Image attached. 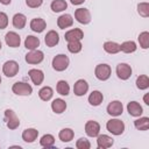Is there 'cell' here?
I'll list each match as a JSON object with an SVG mask.
<instances>
[{"mask_svg":"<svg viewBox=\"0 0 149 149\" xmlns=\"http://www.w3.org/2000/svg\"><path fill=\"white\" fill-rule=\"evenodd\" d=\"M106 128L109 133L114 135H121L125 130V123L119 119H111L106 123Z\"/></svg>","mask_w":149,"mask_h":149,"instance_id":"6da1fadb","label":"cell"},{"mask_svg":"<svg viewBox=\"0 0 149 149\" xmlns=\"http://www.w3.org/2000/svg\"><path fill=\"white\" fill-rule=\"evenodd\" d=\"M69 62L70 61H69V57L66 55L59 54V55L54 57V59H52V68L56 71H64L69 66Z\"/></svg>","mask_w":149,"mask_h":149,"instance_id":"7a4b0ae2","label":"cell"},{"mask_svg":"<svg viewBox=\"0 0 149 149\" xmlns=\"http://www.w3.org/2000/svg\"><path fill=\"white\" fill-rule=\"evenodd\" d=\"M12 91L17 95H30L33 92V87L23 81H16L12 86Z\"/></svg>","mask_w":149,"mask_h":149,"instance_id":"3957f363","label":"cell"},{"mask_svg":"<svg viewBox=\"0 0 149 149\" xmlns=\"http://www.w3.org/2000/svg\"><path fill=\"white\" fill-rule=\"evenodd\" d=\"M111 66L108 64H99L95 66L94 73L99 80H107L111 77Z\"/></svg>","mask_w":149,"mask_h":149,"instance_id":"277c9868","label":"cell"},{"mask_svg":"<svg viewBox=\"0 0 149 149\" xmlns=\"http://www.w3.org/2000/svg\"><path fill=\"white\" fill-rule=\"evenodd\" d=\"M5 118H6V123H7V127L9 129H16L20 125V120L17 118V115L15 114L14 111L12 109H6L5 111Z\"/></svg>","mask_w":149,"mask_h":149,"instance_id":"5b68a950","label":"cell"},{"mask_svg":"<svg viewBox=\"0 0 149 149\" xmlns=\"http://www.w3.org/2000/svg\"><path fill=\"white\" fill-rule=\"evenodd\" d=\"M2 72L6 77H14L19 72V64L15 61H7L2 65Z\"/></svg>","mask_w":149,"mask_h":149,"instance_id":"8992f818","label":"cell"},{"mask_svg":"<svg viewBox=\"0 0 149 149\" xmlns=\"http://www.w3.org/2000/svg\"><path fill=\"white\" fill-rule=\"evenodd\" d=\"M74 17L81 24H87V23L91 22V14H90L88 9H86V8H78V9H76Z\"/></svg>","mask_w":149,"mask_h":149,"instance_id":"52a82bcc","label":"cell"},{"mask_svg":"<svg viewBox=\"0 0 149 149\" xmlns=\"http://www.w3.org/2000/svg\"><path fill=\"white\" fill-rule=\"evenodd\" d=\"M116 74L120 79L126 80L132 76V68L126 63H119L116 65Z\"/></svg>","mask_w":149,"mask_h":149,"instance_id":"ba28073f","label":"cell"},{"mask_svg":"<svg viewBox=\"0 0 149 149\" xmlns=\"http://www.w3.org/2000/svg\"><path fill=\"white\" fill-rule=\"evenodd\" d=\"M44 55L41 50H31L26 55V62L28 64H38L43 61Z\"/></svg>","mask_w":149,"mask_h":149,"instance_id":"9c48e42d","label":"cell"},{"mask_svg":"<svg viewBox=\"0 0 149 149\" xmlns=\"http://www.w3.org/2000/svg\"><path fill=\"white\" fill-rule=\"evenodd\" d=\"M122 111H123V106H122V102L119 100H114V101L109 102L107 106V113L112 116L121 115Z\"/></svg>","mask_w":149,"mask_h":149,"instance_id":"30bf717a","label":"cell"},{"mask_svg":"<svg viewBox=\"0 0 149 149\" xmlns=\"http://www.w3.org/2000/svg\"><path fill=\"white\" fill-rule=\"evenodd\" d=\"M99 132H100V125L97 121L90 120V121L86 122V125H85V133L87 134V136H90V137L98 136Z\"/></svg>","mask_w":149,"mask_h":149,"instance_id":"8fae6325","label":"cell"},{"mask_svg":"<svg viewBox=\"0 0 149 149\" xmlns=\"http://www.w3.org/2000/svg\"><path fill=\"white\" fill-rule=\"evenodd\" d=\"M88 91V84L84 79H78L73 85V93L78 97L84 95Z\"/></svg>","mask_w":149,"mask_h":149,"instance_id":"7c38bea8","label":"cell"},{"mask_svg":"<svg viewBox=\"0 0 149 149\" xmlns=\"http://www.w3.org/2000/svg\"><path fill=\"white\" fill-rule=\"evenodd\" d=\"M5 41H6V44L10 48H17V47H20V43H21L20 36L14 31L7 33L5 36Z\"/></svg>","mask_w":149,"mask_h":149,"instance_id":"4fadbf2b","label":"cell"},{"mask_svg":"<svg viewBox=\"0 0 149 149\" xmlns=\"http://www.w3.org/2000/svg\"><path fill=\"white\" fill-rule=\"evenodd\" d=\"M64 37L68 42H70V41H80L84 37V33H83L81 29L74 28V29H71V30L66 31Z\"/></svg>","mask_w":149,"mask_h":149,"instance_id":"5bb4252c","label":"cell"},{"mask_svg":"<svg viewBox=\"0 0 149 149\" xmlns=\"http://www.w3.org/2000/svg\"><path fill=\"white\" fill-rule=\"evenodd\" d=\"M45 27H47V23L41 17H35L30 21V28L35 33H42L45 29Z\"/></svg>","mask_w":149,"mask_h":149,"instance_id":"9a60e30c","label":"cell"},{"mask_svg":"<svg viewBox=\"0 0 149 149\" xmlns=\"http://www.w3.org/2000/svg\"><path fill=\"white\" fill-rule=\"evenodd\" d=\"M44 42L47 44V47H55L58 42H59V36L55 30H50L47 33V35L44 36Z\"/></svg>","mask_w":149,"mask_h":149,"instance_id":"2e32d148","label":"cell"},{"mask_svg":"<svg viewBox=\"0 0 149 149\" xmlns=\"http://www.w3.org/2000/svg\"><path fill=\"white\" fill-rule=\"evenodd\" d=\"M31 81L35 84V85H41L43 79H44V73L41 71V70H37V69H31L29 70L28 72Z\"/></svg>","mask_w":149,"mask_h":149,"instance_id":"e0dca14e","label":"cell"},{"mask_svg":"<svg viewBox=\"0 0 149 149\" xmlns=\"http://www.w3.org/2000/svg\"><path fill=\"white\" fill-rule=\"evenodd\" d=\"M127 111L132 116H140L143 113L142 106L136 101H130L127 105Z\"/></svg>","mask_w":149,"mask_h":149,"instance_id":"ac0fdd59","label":"cell"},{"mask_svg":"<svg viewBox=\"0 0 149 149\" xmlns=\"http://www.w3.org/2000/svg\"><path fill=\"white\" fill-rule=\"evenodd\" d=\"M37 135H38V130L37 129H35V128H27L22 133V139H23L24 142L31 143V142H34L36 140Z\"/></svg>","mask_w":149,"mask_h":149,"instance_id":"d6986e66","label":"cell"},{"mask_svg":"<svg viewBox=\"0 0 149 149\" xmlns=\"http://www.w3.org/2000/svg\"><path fill=\"white\" fill-rule=\"evenodd\" d=\"M97 144H98V148H100V149L109 148L113 144V139L108 135H105V134L99 135L97 139Z\"/></svg>","mask_w":149,"mask_h":149,"instance_id":"ffe728a7","label":"cell"},{"mask_svg":"<svg viewBox=\"0 0 149 149\" xmlns=\"http://www.w3.org/2000/svg\"><path fill=\"white\" fill-rule=\"evenodd\" d=\"M57 24L61 29H65L68 27H71L73 24V19L70 14H63L58 17L57 20Z\"/></svg>","mask_w":149,"mask_h":149,"instance_id":"44dd1931","label":"cell"},{"mask_svg":"<svg viewBox=\"0 0 149 149\" xmlns=\"http://www.w3.org/2000/svg\"><path fill=\"white\" fill-rule=\"evenodd\" d=\"M102 93L100 91H93L90 95H88V102L92 105V106H99L101 102H102Z\"/></svg>","mask_w":149,"mask_h":149,"instance_id":"7402d4cb","label":"cell"},{"mask_svg":"<svg viewBox=\"0 0 149 149\" xmlns=\"http://www.w3.org/2000/svg\"><path fill=\"white\" fill-rule=\"evenodd\" d=\"M51 108L55 113L57 114H61L65 111L66 108V102L63 100V99H55L52 102H51Z\"/></svg>","mask_w":149,"mask_h":149,"instance_id":"603a6c76","label":"cell"},{"mask_svg":"<svg viewBox=\"0 0 149 149\" xmlns=\"http://www.w3.org/2000/svg\"><path fill=\"white\" fill-rule=\"evenodd\" d=\"M26 22H27V17L23 14H21V13H17V14H15L13 16V26L15 28H17V29L24 28Z\"/></svg>","mask_w":149,"mask_h":149,"instance_id":"cb8c5ba5","label":"cell"},{"mask_svg":"<svg viewBox=\"0 0 149 149\" xmlns=\"http://www.w3.org/2000/svg\"><path fill=\"white\" fill-rule=\"evenodd\" d=\"M38 45H40V40H38V37H35V36H33V35H29V36L26 37V40H24V47H26L27 49H29V50H35Z\"/></svg>","mask_w":149,"mask_h":149,"instance_id":"d4e9b609","label":"cell"},{"mask_svg":"<svg viewBox=\"0 0 149 149\" xmlns=\"http://www.w3.org/2000/svg\"><path fill=\"white\" fill-rule=\"evenodd\" d=\"M104 50L107 54H111V55L118 54L120 51V44H118L115 42H112V41H107V42L104 43Z\"/></svg>","mask_w":149,"mask_h":149,"instance_id":"484cf974","label":"cell"},{"mask_svg":"<svg viewBox=\"0 0 149 149\" xmlns=\"http://www.w3.org/2000/svg\"><path fill=\"white\" fill-rule=\"evenodd\" d=\"M73 135H74V133L71 128H63L58 134L59 140L62 142H70L73 139Z\"/></svg>","mask_w":149,"mask_h":149,"instance_id":"4316f807","label":"cell"},{"mask_svg":"<svg viewBox=\"0 0 149 149\" xmlns=\"http://www.w3.org/2000/svg\"><path fill=\"white\" fill-rule=\"evenodd\" d=\"M52 94H54V92H52V88H51L50 86H44V87H42V88L38 91V97H40L43 101L50 100V99L52 98Z\"/></svg>","mask_w":149,"mask_h":149,"instance_id":"83f0119b","label":"cell"},{"mask_svg":"<svg viewBox=\"0 0 149 149\" xmlns=\"http://www.w3.org/2000/svg\"><path fill=\"white\" fill-rule=\"evenodd\" d=\"M50 7H51L52 12L58 13V12H63L64 9H66L68 8V3H66L65 0H54L51 2Z\"/></svg>","mask_w":149,"mask_h":149,"instance_id":"f1b7e54d","label":"cell"},{"mask_svg":"<svg viewBox=\"0 0 149 149\" xmlns=\"http://www.w3.org/2000/svg\"><path fill=\"white\" fill-rule=\"evenodd\" d=\"M136 43L134 41H126L123 42L122 44H120V50L126 52V54H130V52H134L136 50Z\"/></svg>","mask_w":149,"mask_h":149,"instance_id":"f546056e","label":"cell"},{"mask_svg":"<svg viewBox=\"0 0 149 149\" xmlns=\"http://www.w3.org/2000/svg\"><path fill=\"white\" fill-rule=\"evenodd\" d=\"M136 87L139 90H147L149 87V78L147 74H141L136 79Z\"/></svg>","mask_w":149,"mask_h":149,"instance_id":"4dcf8cb0","label":"cell"},{"mask_svg":"<svg viewBox=\"0 0 149 149\" xmlns=\"http://www.w3.org/2000/svg\"><path fill=\"white\" fill-rule=\"evenodd\" d=\"M134 126L139 130H147L149 128V118L143 116V118H140V119L135 120L134 121Z\"/></svg>","mask_w":149,"mask_h":149,"instance_id":"1f68e13d","label":"cell"},{"mask_svg":"<svg viewBox=\"0 0 149 149\" xmlns=\"http://www.w3.org/2000/svg\"><path fill=\"white\" fill-rule=\"evenodd\" d=\"M40 143H41V146L44 147V148H51V147H54V144H55V137H54L51 134H45V135H43V136L41 137Z\"/></svg>","mask_w":149,"mask_h":149,"instance_id":"d6a6232c","label":"cell"},{"mask_svg":"<svg viewBox=\"0 0 149 149\" xmlns=\"http://www.w3.org/2000/svg\"><path fill=\"white\" fill-rule=\"evenodd\" d=\"M56 88H57V92H58L61 95H68L69 92H70V86H69V84H68L65 80H59V81L57 83Z\"/></svg>","mask_w":149,"mask_h":149,"instance_id":"836d02e7","label":"cell"},{"mask_svg":"<svg viewBox=\"0 0 149 149\" xmlns=\"http://www.w3.org/2000/svg\"><path fill=\"white\" fill-rule=\"evenodd\" d=\"M139 43L142 49H148L149 48V33L148 31H142L139 35Z\"/></svg>","mask_w":149,"mask_h":149,"instance_id":"e575fe53","label":"cell"},{"mask_svg":"<svg viewBox=\"0 0 149 149\" xmlns=\"http://www.w3.org/2000/svg\"><path fill=\"white\" fill-rule=\"evenodd\" d=\"M137 13L143 17H148L149 16V3L148 2H140L137 5Z\"/></svg>","mask_w":149,"mask_h":149,"instance_id":"d590c367","label":"cell"},{"mask_svg":"<svg viewBox=\"0 0 149 149\" xmlns=\"http://www.w3.org/2000/svg\"><path fill=\"white\" fill-rule=\"evenodd\" d=\"M81 43H80V41H70L69 43H68V50L70 51V52H72V54H77V52H79L80 50H81Z\"/></svg>","mask_w":149,"mask_h":149,"instance_id":"8d00e7d4","label":"cell"},{"mask_svg":"<svg viewBox=\"0 0 149 149\" xmlns=\"http://www.w3.org/2000/svg\"><path fill=\"white\" fill-rule=\"evenodd\" d=\"M76 147H77L78 149H90L91 143L88 142V140L81 137V139H79V140L76 142Z\"/></svg>","mask_w":149,"mask_h":149,"instance_id":"74e56055","label":"cell"},{"mask_svg":"<svg viewBox=\"0 0 149 149\" xmlns=\"http://www.w3.org/2000/svg\"><path fill=\"white\" fill-rule=\"evenodd\" d=\"M8 24V16L6 15V13L0 12V29H5Z\"/></svg>","mask_w":149,"mask_h":149,"instance_id":"f35d334b","label":"cell"},{"mask_svg":"<svg viewBox=\"0 0 149 149\" xmlns=\"http://www.w3.org/2000/svg\"><path fill=\"white\" fill-rule=\"evenodd\" d=\"M42 2H43V0H26L27 6L30 7V8H37V7H40L42 5Z\"/></svg>","mask_w":149,"mask_h":149,"instance_id":"ab89813d","label":"cell"},{"mask_svg":"<svg viewBox=\"0 0 149 149\" xmlns=\"http://www.w3.org/2000/svg\"><path fill=\"white\" fill-rule=\"evenodd\" d=\"M85 0H70V2L72 3V5H80V3H83Z\"/></svg>","mask_w":149,"mask_h":149,"instance_id":"60d3db41","label":"cell"},{"mask_svg":"<svg viewBox=\"0 0 149 149\" xmlns=\"http://www.w3.org/2000/svg\"><path fill=\"white\" fill-rule=\"evenodd\" d=\"M10 1H12V0H0V2H1L2 5H9Z\"/></svg>","mask_w":149,"mask_h":149,"instance_id":"b9f144b4","label":"cell"},{"mask_svg":"<svg viewBox=\"0 0 149 149\" xmlns=\"http://www.w3.org/2000/svg\"><path fill=\"white\" fill-rule=\"evenodd\" d=\"M143 100H144V102H146L147 105H149V101H148V93H147V94L143 97Z\"/></svg>","mask_w":149,"mask_h":149,"instance_id":"7bdbcfd3","label":"cell"},{"mask_svg":"<svg viewBox=\"0 0 149 149\" xmlns=\"http://www.w3.org/2000/svg\"><path fill=\"white\" fill-rule=\"evenodd\" d=\"M0 49H1V41H0Z\"/></svg>","mask_w":149,"mask_h":149,"instance_id":"ee69618b","label":"cell"},{"mask_svg":"<svg viewBox=\"0 0 149 149\" xmlns=\"http://www.w3.org/2000/svg\"><path fill=\"white\" fill-rule=\"evenodd\" d=\"M0 83H1V77H0Z\"/></svg>","mask_w":149,"mask_h":149,"instance_id":"f6af8a7d","label":"cell"}]
</instances>
